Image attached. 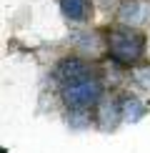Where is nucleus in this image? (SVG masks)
Here are the masks:
<instances>
[{
  "mask_svg": "<svg viewBox=\"0 0 150 153\" xmlns=\"http://www.w3.org/2000/svg\"><path fill=\"white\" fill-rule=\"evenodd\" d=\"M108 50L118 63H138L145 53V38L138 33L133 25H120V28L108 30Z\"/></svg>",
  "mask_w": 150,
  "mask_h": 153,
  "instance_id": "nucleus-1",
  "label": "nucleus"
},
{
  "mask_svg": "<svg viewBox=\"0 0 150 153\" xmlns=\"http://www.w3.org/2000/svg\"><path fill=\"white\" fill-rule=\"evenodd\" d=\"M100 95H103V83L95 75L85 78V80H78V83H70V85L62 88V100L73 111H85V108L95 105L100 100Z\"/></svg>",
  "mask_w": 150,
  "mask_h": 153,
  "instance_id": "nucleus-2",
  "label": "nucleus"
},
{
  "mask_svg": "<svg viewBox=\"0 0 150 153\" xmlns=\"http://www.w3.org/2000/svg\"><path fill=\"white\" fill-rule=\"evenodd\" d=\"M53 75L62 83V85H70V83H78V80L93 78V68L88 65L83 58H62L58 65H55Z\"/></svg>",
  "mask_w": 150,
  "mask_h": 153,
  "instance_id": "nucleus-3",
  "label": "nucleus"
},
{
  "mask_svg": "<svg viewBox=\"0 0 150 153\" xmlns=\"http://www.w3.org/2000/svg\"><path fill=\"white\" fill-rule=\"evenodd\" d=\"M60 10L68 20L83 23L90 15V0H60Z\"/></svg>",
  "mask_w": 150,
  "mask_h": 153,
  "instance_id": "nucleus-4",
  "label": "nucleus"
},
{
  "mask_svg": "<svg viewBox=\"0 0 150 153\" xmlns=\"http://www.w3.org/2000/svg\"><path fill=\"white\" fill-rule=\"evenodd\" d=\"M148 18V5L140 3V0H130L120 8V20L125 25H135V23H143Z\"/></svg>",
  "mask_w": 150,
  "mask_h": 153,
  "instance_id": "nucleus-5",
  "label": "nucleus"
},
{
  "mask_svg": "<svg viewBox=\"0 0 150 153\" xmlns=\"http://www.w3.org/2000/svg\"><path fill=\"white\" fill-rule=\"evenodd\" d=\"M148 108L140 103L138 98H125L123 100V108H120V113H123V118L125 120H138V118H143V113H145Z\"/></svg>",
  "mask_w": 150,
  "mask_h": 153,
  "instance_id": "nucleus-6",
  "label": "nucleus"
}]
</instances>
